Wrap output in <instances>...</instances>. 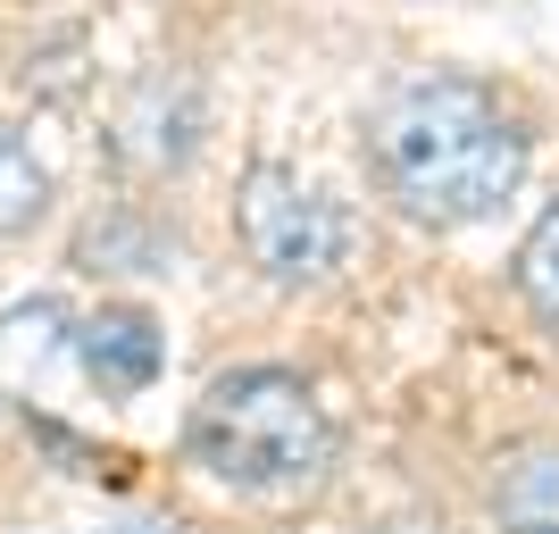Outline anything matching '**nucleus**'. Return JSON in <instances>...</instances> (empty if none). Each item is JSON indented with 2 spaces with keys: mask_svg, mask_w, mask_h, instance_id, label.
I'll use <instances>...</instances> for the list:
<instances>
[{
  "mask_svg": "<svg viewBox=\"0 0 559 534\" xmlns=\"http://www.w3.org/2000/svg\"><path fill=\"white\" fill-rule=\"evenodd\" d=\"M201 142V84L185 68H151L134 93L117 100V126H109V159L134 167V176H167V167L192 159Z\"/></svg>",
  "mask_w": 559,
  "mask_h": 534,
  "instance_id": "obj_4",
  "label": "nucleus"
},
{
  "mask_svg": "<svg viewBox=\"0 0 559 534\" xmlns=\"http://www.w3.org/2000/svg\"><path fill=\"white\" fill-rule=\"evenodd\" d=\"M100 534H185L176 518H117V526H100Z\"/></svg>",
  "mask_w": 559,
  "mask_h": 534,
  "instance_id": "obj_11",
  "label": "nucleus"
},
{
  "mask_svg": "<svg viewBox=\"0 0 559 534\" xmlns=\"http://www.w3.org/2000/svg\"><path fill=\"white\" fill-rule=\"evenodd\" d=\"M518 293L543 309V325H559V201L535 217V234L518 242Z\"/></svg>",
  "mask_w": 559,
  "mask_h": 534,
  "instance_id": "obj_9",
  "label": "nucleus"
},
{
  "mask_svg": "<svg viewBox=\"0 0 559 534\" xmlns=\"http://www.w3.org/2000/svg\"><path fill=\"white\" fill-rule=\"evenodd\" d=\"M50 217V167L34 159V142L17 126H0V242H17Z\"/></svg>",
  "mask_w": 559,
  "mask_h": 534,
  "instance_id": "obj_8",
  "label": "nucleus"
},
{
  "mask_svg": "<svg viewBox=\"0 0 559 534\" xmlns=\"http://www.w3.org/2000/svg\"><path fill=\"white\" fill-rule=\"evenodd\" d=\"M192 460L226 476L242 493H284V485H309V476H326L334 460V426L318 410L293 368H234L217 376L210 393L192 401Z\"/></svg>",
  "mask_w": 559,
  "mask_h": 534,
  "instance_id": "obj_2",
  "label": "nucleus"
},
{
  "mask_svg": "<svg viewBox=\"0 0 559 534\" xmlns=\"http://www.w3.org/2000/svg\"><path fill=\"white\" fill-rule=\"evenodd\" d=\"M535 534H543V526H535Z\"/></svg>",
  "mask_w": 559,
  "mask_h": 534,
  "instance_id": "obj_12",
  "label": "nucleus"
},
{
  "mask_svg": "<svg viewBox=\"0 0 559 534\" xmlns=\"http://www.w3.org/2000/svg\"><path fill=\"white\" fill-rule=\"evenodd\" d=\"M368 167L418 226H476L526 176V126L476 75H409L368 117Z\"/></svg>",
  "mask_w": 559,
  "mask_h": 534,
  "instance_id": "obj_1",
  "label": "nucleus"
},
{
  "mask_svg": "<svg viewBox=\"0 0 559 534\" xmlns=\"http://www.w3.org/2000/svg\"><path fill=\"white\" fill-rule=\"evenodd\" d=\"M68 309L59 301H17L9 318H0V401L17 410V401H34V384H43V368L68 351Z\"/></svg>",
  "mask_w": 559,
  "mask_h": 534,
  "instance_id": "obj_6",
  "label": "nucleus"
},
{
  "mask_svg": "<svg viewBox=\"0 0 559 534\" xmlns=\"http://www.w3.org/2000/svg\"><path fill=\"white\" fill-rule=\"evenodd\" d=\"M234 234H242V251L276 284H326L350 259V242H359L343 201H326L318 185H301V176L276 167V159H259L251 176L234 185Z\"/></svg>",
  "mask_w": 559,
  "mask_h": 534,
  "instance_id": "obj_3",
  "label": "nucleus"
},
{
  "mask_svg": "<svg viewBox=\"0 0 559 534\" xmlns=\"http://www.w3.org/2000/svg\"><path fill=\"white\" fill-rule=\"evenodd\" d=\"M68 351H75V368H84V384H93V393H109V401L151 393V384H159V368H167L159 318H151V309H134V301H100L93 318L68 334Z\"/></svg>",
  "mask_w": 559,
  "mask_h": 534,
  "instance_id": "obj_5",
  "label": "nucleus"
},
{
  "mask_svg": "<svg viewBox=\"0 0 559 534\" xmlns=\"http://www.w3.org/2000/svg\"><path fill=\"white\" fill-rule=\"evenodd\" d=\"M492 510H501V526L510 534H559V442H543V451H518L510 467H501V485H492Z\"/></svg>",
  "mask_w": 559,
  "mask_h": 534,
  "instance_id": "obj_7",
  "label": "nucleus"
},
{
  "mask_svg": "<svg viewBox=\"0 0 559 534\" xmlns=\"http://www.w3.org/2000/svg\"><path fill=\"white\" fill-rule=\"evenodd\" d=\"M126 242H134V226H93V234H84V259H117ZM134 268H142V276H159V268H167V242H159V234H142Z\"/></svg>",
  "mask_w": 559,
  "mask_h": 534,
  "instance_id": "obj_10",
  "label": "nucleus"
}]
</instances>
